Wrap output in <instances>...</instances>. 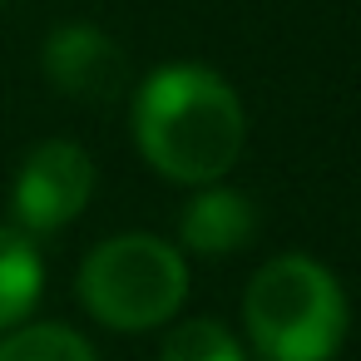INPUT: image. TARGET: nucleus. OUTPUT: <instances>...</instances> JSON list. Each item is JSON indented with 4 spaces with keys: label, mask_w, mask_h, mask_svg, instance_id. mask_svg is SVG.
I'll list each match as a JSON object with an SVG mask.
<instances>
[{
    "label": "nucleus",
    "mask_w": 361,
    "mask_h": 361,
    "mask_svg": "<svg viewBox=\"0 0 361 361\" xmlns=\"http://www.w3.org/2000/svg\"><path fill=\"white\" fill-rule=\"evenodd\" d=\"M134 144L169 183H218L243 144L247 109L238 90L208 65H159L134 94Z\"/></svg>",
    "instance_id": "nucleus-1"
},
{
    "label": "nucleus",
    "mask_w": 361,
    "mask_h": 361,
    "mask_svg": "<svg viewBox=\"0 0 361 361\" xmlns=\"http://www.w3.org/2000/svg\"><path fill=\"white\" fill-rule=\"evenodd\" d=\"M351 307L317 257L282 252L262 262L243 292V331L257 361H331L346 341Z\"/></svg>",
    "instance_id": "nucleus-2"
},
{
    "label": "nucleus",
    "mask_w": 361,
    "mask_h": 361,
    "mask_svg": "<svg viewBox=\"0 0 361 361\" xmlns=\"http://www.w3.org/2000/svg\"><path fill=\"white\" fill-rule=\"evenodd\" d=\"M75 292L80 307L109 331H154L178 317L188 297V262L154 233H119L80 262Z\"/></svg>",
    "instance_id": "nucleus-3"
},
{
    "label": "nucleus",
    "mask_w": 361,
    "mask_h": 361,
    "mask_svg": "<svg viewBox=\"0 0 361 361\" xmlns=\"http://www.w3.org/2000/svg\"><path fill=\"white\" fill-rule=\"evenodd\" d=\"M90 198H94V159L75 139L35 144L16 173V188H11V208H16V223L25 233L70 228Z\"/></svg>",
    "instance_id": "nucleus-4"
},
{
    "label": "nucleus",
    "mask_w": 361,
    "mask_h": 361,
    "mask_svg": "<svg viewBox=\"0 0 361 361\" xmlns=\"http://www.w3.org/2000/svg\"><path fill=\"white\" fill-rule=\"evenodd\" d=\"M40 65H45V80L60 94L85 99V104H109L129 85V55L99 25H85V20L50 30L45 50H40Z\"/></svg>",
    "instance_id": "nucleus-5"
},
{
    "label": "nucleus",
    "mask_w": 361,
    "mask_h": 361,
    "mask_svg": "<svg viewBox=\"0 0 361 361\" xmlns=\"http://www.w3.org/2000/svg\"><path fill=\"white\" fill-rule=\"evenodd\" d=\"M178 238H183V247L198 252V257H228V252H238L243 243L257 238V208H252V198L238 193V188L203 183V188L188 198L183 218H178Z\"/></svg>",
    "instance_id": "nucleus-6"
},
{
    "label": "nucleus",
    "mask_w": 361,
    "mask_h": 361,
    "mask_svg": "<svg viewBox=\"0 0 361 361\" xmlns=\"http://www.w3.org/2000/svg\"><path fill=\"white\" fill-rule=\"evenodd\" d=\"M45 287L40 247L25 228H0V331H11L30 317Z\"/></svg>",
    "instance_id": "nucleus-7"
},
{
    "label": "nucleus",
    "mask_w": 361,
    "mask_h": 361,
    "mask_svg": "<svg viewBox=\"0 0 361 361\" xmlns=\"http://www.w3.org/2000/svg\"><path fill=\"white\" fill-rule=\"evenodd\" d=\"M0 361H99V356L75 326L35 322V326H11L0 336Z\"/></svg>",
    "instance_id": "nucleus-8"
},
{
    "label": "nucleus",
    "mask_w": 361,
    "mask_h": 361,
    "mask_svg": "<svg viewBox=\"0 0 361 361\" xmlns=\"http://www.w3.org/2000/svg\"><path fill=\"white\" fill-rule=\"evenodd\" d=\"M159 361H247V351H243L238 331H228L223 322L193 317V322H178L164 336Z\"/></svg>",
    "instance_id": "nucleus-9"
},
{
    "label": "nucleus",
    "mask_w": 361,
    "mask_h": 361,
    "mask_svg": "<svg viewBox=\"0 0 361 361\" xmlns=\"http://www.w3.org/2000/svg\"><path fill=\"white\" fill-rule=\"evenodd\" d=\"M0 11H6V0H0Z\"/></svg>",
    "instance_id": "nucleus-10"
}]
</instances>
